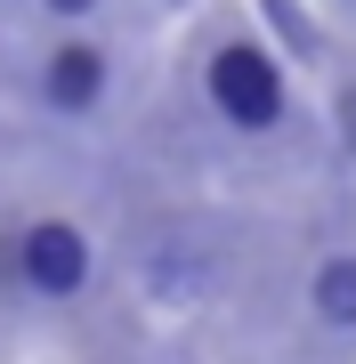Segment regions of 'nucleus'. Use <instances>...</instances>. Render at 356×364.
Returning a JSON list of instances; mask_svg holds the SVG:
<instances>
[{
  "label": "nucleus",
  "mask_w": 356,
  "mask_h": 364,
  "mask_svg": "<svg viewBox=\"0 0 356 364\" xmlns=\"http://www.w3.org/2000/svg\"><path fill=\"white\" fill-rule=\"evenodd\" d=\"M211 105L227 122H243V130H267V122L284 114V73L267 49H251V41H235V49L211 57Z\"/></svg>",
  "instance_id": "1"
},
{
  "label": "nucleus",
  "mask_w": 356,
  "mask_h": 364,
  "mask_svg": "<svg viewBox=\"0 0 356 364\" xmlns=\"http://www.w3.org/2000/svg\"><path fill=\"white\" fill-rule=\"evenodd\" d=\"M16 267H25V284L41 299H73L90 284V243H81V227H65V219H41L25 243H16Z\"/></svg>",
  "instance_id": "2"
},
{
  "label": "nucleus",
  "mask_w": 356,
  "mask_h": 364,
  "mask_svg": "<svg viewBox=\"0 0 356 364\" xmlns=\"http://www.w3.org/2000/svg\"><path fill=\"white\" fill-rule=\"evenodd\" d=\"M97 97H106V57H97L90 41H65V49L49 57V105L57 114H90Z\"/></svg>",
  "instance_id": "3"
},
{
  "label": "nucleus",
  "mask_w": 356,
  "mask_h": 364,
  "mask_svg": "<svg viewBox=\"0 0 356 364\" xmlns=\"http://www.w3.org/2000/svg\"><path fill=\"white\" fill-rule=\"evenodd\" d=\"M316 316L324 324H356V259H324L316 267Z\"/></svg>",
  "instance_id": "4"
},
{
  "label": "nucleus",
  "mask_w": 356,
  "mask_h": 364,
  "mask_svg": "<svg viewBox=\"0 0 356 364\" xmlns=\"http://www.w3.org/2000/svg\"><path fill=\"white\" fill-rule=\"evenodd\" d=\"M49 9H57V16H90L97 0H49Z\"/></svg>",
  "instance_id": "5"
}]
</instances>
